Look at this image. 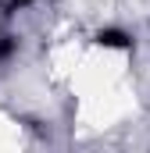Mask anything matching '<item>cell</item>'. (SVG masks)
<instances>
[{"label":"cell","instance_id":"6da1fadb","mask_svg":"<svg viewBox=\"0 0 150 153\" xmlns=\"http://www.w3.org/2000/svg\"><path fill=\"white\" fill-rule=\"evenodd\" d=\"M97 43H100V46H114V50H125V46H129V36L118 32V29H100V32H97Z\"/></svg>","mask_w":150,"mask_h":153},{"label":"cell","instance_id":"7a4b0ae2","mask_svg":"<svg viewBox=\"0 0 150 153\" xmlns=\"http://www.w3.org/2000/svg\"><path fill=\"white\" fill-rule=\"evenodd\" d=\"M14 53V39H0V61H7Z\"/></svg>","mask_w":150,"mask_h":153},{"label":"cell","instance_id":"3957f363","mask_svg":"<svg viewBox=\"0 0 150 153\" xmlns=\"http://www.w3.org/2000/svg\"><path fill=\"white\" fill-rule=\"evenodd\" d=\"M14 4H32V0H14Z\"/></svg>","mask_w":150,"mask_h":153}]
</instances>
